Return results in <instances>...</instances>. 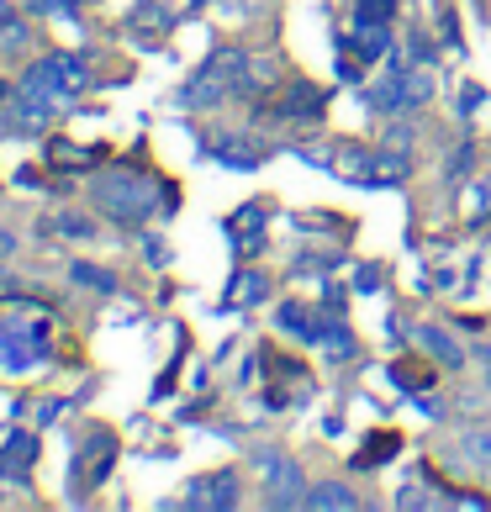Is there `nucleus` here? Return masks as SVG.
<instances>
[{
  "mask_svg": "<svg viewBox=\"0 0 491 512\" xmlns=\"http://www.w3.org/2000/svg\"><path fill=\"white\" fill-rule=\"evenodd\" d=\"M243 74H249V69H243L238 53H222V59H212V69H206L201 80H196L191 90H185V106H206V101H217L222 90L243 85Z\"/></svg>",
  "mask_w": 491,
  "mask_h": 512,
  "instance_id": "nucleus-1",
  "label": "nucleus"
},
{
  "mask_svg": "<svg viewBox=\"0 0 491 512\" xmlns=\"http://www.w3.org/2000/svg\"><path fill=\"white\" fill-rule=\"evenodd\" d=\"M101 196H106V206H111L117 217H143L148 206H154V191H148L143 180H138V185H132V180H111Z\"/></svg>",
  "mask_w": 491,
  "mask_h": 512,
  "instance_id": "nucleus-2",
  "label": "nucleus"
},
{
  "mask_svg": "<svg viewBox=\"0 0 491 512\" xmlns=\"http://www.w3.org/2000/svg\"><path fill=\"white\" fill-rule=\"evenodd\" d=\"M280 117H323V90H317V85H291Z\"/></svg>",
  "mask_w": 491,
  "mask_h": 512,
  "instance_id": "nucleus-3",
  "label": "nucleus"
},
{
  "mask_svg": "<svg viewBox=\"0 0 491 512\" xmlns=\"http://www.w3.org/2000/svg\"><path fill=\"white\" fill-rule=\"evenodd\" d=\"M196 507H233L238 491H233V476H217V481H201V491H191Z\"/></svg>",
  "mask_w": 491,
  "mask_h": 512,
  "instance_id": "nucleus-4",
  "label": "nucleus"
},
{
  "mask_svg": "<svg viewBox=\"0 0 491 512\" xmlns=\"http://www.w3.org/2000/svg\"><path fill=\"white\" fill-rule=\"evenodd\" d=\"M418 338H423V349H433V354L444 359V365H465V354H460V344H455L449 333H439V328H423Z\"/></svg>",
  "mask_w": 491,
  "mask_h": 512,
  "instance_id": "nucleus-5",
  "label": "nucleus"
},
{
  "mask_svg": "<svg viewBox=\"0 0 491 512\" xmlns=\"http://www.w3.org/2000/svg\"><path fill=\"white\" fill-rule=\"evenodd\" d=\"M301 502H307V507H354V491L349 486H317Z\"/></svg>",
  "mask_w": 491,
  "mask_h": 512,
  "instance_id": "nucleus-6",
  "label": "nucleus"
},
{
  "mask_svg": "<svg viewBox=\"0 0 491 512\" xmlns=\"http://www.w3.org/2000/svg\"><path fill=\"white\" fill-rule=\"evenodd\" d=\"M396 0H354V22H391Z\"/></svg>",
  "mask_w": 491,
  "mask_h": 512,
  "instance_id": "nucleus-7",
  "label": "nucleus"
},
{
  "mask_svg": "<svg viewBox=\"0 0 491 512\" xmlns=\"http://www.w3.org/2000/svg\"><path fill=\"white\" fill-rule=\"evenodd\" d=\"M396 444H402L396 433H370V449L360 454V465H381L386 454H396Z\"/></svg>",
  "mask_w": 491,
  "mask_h": 512,
  "instance_id": "nucleus-8",
  "label": "nucleus"
},
{
  "mask_svg": "<svg viewBox=\"0 0 491 512\" xmlns=\"http://www.w3.org/2000/svg\"><path fill=\"white\" fill-rule=\"evenodd\" d=\"M470 454H476V460H491V439L481 433V439H470Z\"/></svg>",
  "mask_w": 491,
  "mask_h": 512,
  "instance_id": "nucleus-9",
  "label": "nucleus"
},
{
  "mask_svg": "<svg viewBox=\"0 0 491 512\" xmlns=\"http://www.w3.org/2000/svg\"><path fill=\"white\" fill-rule=\"evenodd\" d=\"M481 365H486V375H491V349H486V354H481Z\"/></svg>",
  "mask_w": 491,
  "mask_h": 512,
  "instance_id": "nucleus-10",
  "label": "nucleus"
}]
</instances>
